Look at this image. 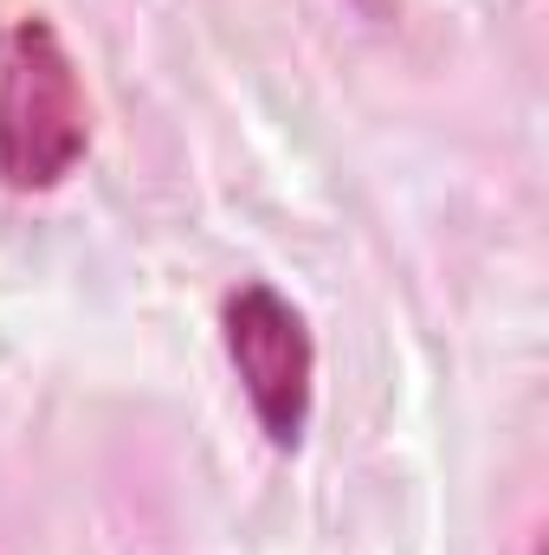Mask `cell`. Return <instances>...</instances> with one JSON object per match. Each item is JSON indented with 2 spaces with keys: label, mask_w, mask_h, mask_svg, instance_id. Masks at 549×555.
Here are the masks:
<instances>
[{
  "label": "cell",
  "mask_w": 549,
  "mask_h": 555,
  "mask_svg": "<svg viewBox=\"0 0 549 555\" xmlns=\"http://www.w3.org/2000/svg\"><path fill=\"white\" fill-rule=\"evenodd\" d=\"M91 149V98L78 59L46 13H20L0 33V188L46 194Z\"/></svg>",
  "instance_id": "6da1fadb"
},
{
  "label": "cell",
  "mask_w": 549,
  "mask_h": 555,
  "mask_svg": "<svg viewBox=\"0 0 549 555\" xmlns=\"http://www.w3.org/2000/svg\"><path fill=\"white\" fill-rule=\"evenodd\" d=\"M220 336H227V362L246 388L259 433L278 452H291L310 426V401H317V336H310L304 310L284 291L246 278L220 304Z\"/></svg>",
  "instance_id": "7a4b0ae2"
}]
</instances>
